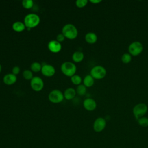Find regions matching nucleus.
Wrapping results in <instances>:
<instances>
[{"label":"nucleus","mask_w":148,"mask_h":148,"mask_svg":"<svg viewBox=\"0 0 148 148\" xmlns=\"http://www.w3.org/2000/svg\"><path fill=\"white\" fill-rule=\"evenodd\" d=\"M47 47L51 52L53 53H57L61 51L62 46L61 43L58 42L56 40H51L48 43Z\"/></svg>","instance_id":"obj_11"},{"label":"nucleus","mask_w":148,"mask_h":148,"mask_svg":"<svg viewBox=\"0 0 148 148\" xmlns=\"http://www.w3.org/2000/svg\"><path fill=\"white\" fill-rule=\"evenodd\" d=\"M42 67V65L38 62H34L31 64L30 66L31 71L34 72H39V71H41Z\"/></svg>","instance_id":"obj_19"},{"label":"nucleus","mask_w":148,"mask_h":148,"mask_svg":"<svg viewBox=\"0 0 148 148\" xmlns=\"http://www.w3.org/2000/svg\"><path fill=\"white\" fill-rule=\"evenodd\" d=\"M71 80L73 84L79 86L81 84L82 79V77L80 76L75 74L73 76H72V77H71Z\"/></svg>","instance_id":"obj_20"},{"label":"nucleus","mask_w":148,"mask_h":148,"mask_svg":"<svg viewBox=\"0 0 148 148\" xmlns=\"http://www.w3.org/2000/svg\"><path fill=\"white\" fill-rule=\"evenodd\" d=\"M86 91H87L86 87L84 84H82L77 86L76 90V93L79 95H84L86 94Z\"/></svg>","instance_id":"obj_22"},{"label":"nucleus","mask_w":148,"mask_h":148,"mask_svg":"<svg viewBox=\"0 0 148 148\" xmlns=\"http://www.w3.org/2000/svg\"><path fill=\"white\" fill-rule=\"evenodd\" d=\"M22 5L25 9H31L34 6V1L32 0H23Z\"/></svg>","instance_id":"obj_25"},{"label":"nucleus","mask_w":148,"mask_h":148,"mask_svg":"<svg viewBox=\"0 0 148 148\" xmlns=\"http://www.w3.org/2000/svg\"><path fill=\"white\" fill-rule=\"evenodd\" d=\"M39 16L35 13H29L27 14L24 19V23L28 28H35L40 23Z\"/></svg>","instance_id":"obj_1"},{"label":"nucleus","mask_w":148,"mask_h":148,"mask_svg":"<svg viewBox=\"0 0 148 148\" xmlns=\"http://www.w3.org/2000/svg\"><path fill=\"white\" fill-rule=\"evenodd\" d=\"M87 3H88L87 0H77L75 2V4H76V6L79 8L84 7L85 6L87 5Z\"/></svg>","instance_id":"obj_26"},{"label":"nucleus","mask_w":148,"mask_h":148,"mask_svg":"<svg viewBox=\"0 0 148 148\" xmlns=\"http://www.w3.org/2000/svg\"><path fill=\"white\" fill-rule=\"evenodd\" d=\"M3 81L6 85H12L16 82L17 76L13 73H8L3 76Z\"/></svg>","instance_id":"obj_13"},{"label":"nucleus","mask_w":148,"mask_h":148,"mask_svg":"<svg viewBox=\"0 0 148 148\" xmlns=\"http://www.w3.org/2000/svg\"><path fill=\"white\" fill-rule=\"evenodd\" d=\"M65 36H64V35L61 33V34H59L57 35V37H56V40L58 41V42L60 43H61L62 42L64 39H65Z\"/></svg>","instance_id":"obj_27"},{"label":"nucleus","mask_w":148,"mask_h":148,"mask_svg":"<svg viewBox=\"0 0 148 148\" xmlns=\"http://www.w3.org/2000/svg\"><path fill=\"white\" fill-rule=\"evenodd\" d=\"M143 46L142 43L139 41H134L130 43L128 50L129 53L133 56H137L139 55L143 51Z\"/></svg>","instance_id":"obj_6"},{"label":"nucleus","mask_w":148,"mask_h":148,"mask_svg":"<svg viewBox=\"0 0 148 148\" xmlns=\"http://www.w3.org/2000/svg\"><path fill=\"white\" fill-rule=\"evenodd\" d=\"M84 57V54L82 51H76L73 53L72 59L75 62H80L83 61Z\"/></svg>","instance_id":"obj_17"},{"label":"nucleus","mask_w":148,"mask_h":148,"mask_svg":"<svg viewBox=\"0 0 148 148\" xmlns=\"http://www.w3.org/2000/svg\"><path fill=\"white\" fill-rule=\"evenodd\" d=\"M106 125V120L103 117H98L93 124V129L97 132L102 131Z\"/></svg>","instance_id":"obj_9"},{"label":"nucleus","mask_w":148,"mask_h":148,"mask_svg":"<svg viewBox=\"0 0 148 148\" xmlns=\"http://www.w3.org/2000/svg\"><path fill=\"white\" fill-rule=\"evenodd\" d=\"M23 77L27 80H31L33 78V73L29 69H25L23 72Z\"/></svg>","instance_id":"obj_23"},{"label":"nucleus","mask_w":148,"mask_h":148,"mask_svg":"<svg viewBox=\"0 0 148 148\" xmlns=\"http://www.w3.org/2000/svg\"><path fill=\"white\" fill-rule=\"evenodd\" d=\"M62 34L67 39H74L77 36L78 31L74 25L66 24L62 28Z\"/></svg>","instance_id":"obj_2"},{"label":"nucleus","mask_w":148,"mask_h":148,"mask_svg":"<svg viewBox=\"0 0 148 148\" xmlns=\"http://www.w3.org/2000/svg\"><path fill=\"white\" fill-rule=\"evenodd\" d=\"M94 83V79L90 75H86L83 79V84L86 87H90L93 86Z\"/></svg>","instance_id":"obj_18"},{"label":"nucleus","mask_w":148,"mask_h":148,"mask_svg":"<svg viewBox=\"0 0 148 148\" xmlns=\"http://www.w3.org/2000/svg\"><path fill=\"white\" fill-rule=\"evenodd\" d=\"M25 25L21 21H16L12 24V28L16 32H22L25 29Z\"/></svg>","instance_id":"obj_16"},{"label":"nucleus","mask_w":148,"mask_h":148,"mask_svg":"<svg viewBox=\"0 0 148 148\" xmlns=\"http://www.w3.org/2000/svg\"><path fill=\"white\" fill-rule=\"evenodd\" d=\"M106 75V69L101 65H96L92 67L90 71V75L94 79H102Z\"/></svg>","instance_id":"obj_4"},{"label":"nucleus","mask_w":148,"mask_h":148,"mask_svg":"<svg viewBox=\"0 0 148 148\" xmlns=\"http://www.w3.org/2000/svg\"><path fill=\"white\" fill-rule=\"evenodd\" d=\"M49 100L54 103H58L61 102L64 98V94L59 90H53L50 92L48 95Z\"/></svg>","instance_id":"obj_7"},{"label":"nucleus","mask_w":148,"mask_h":148,"mask_svg":"<svg viewBox=\"0 0 148 148\" xmlns=\"http://www.w3.org/2000/svg\"><path fill=\"white\" fill-rule=\"evenodd\" d=\"M76 65L70 61H66L62 63L61 65V71L64 75L68 77H72L76 72Z\"/></svg>","instance_id":"obj_3"},{"label":"nucleus","mask_w":148,"mask_h":148,"mask_svg":"<svg viewBox=\"0 0 148 148\" xmlns=\"http://www.w3.org/2000/svg\"><path fill=\"white\" fill-rule=\"evenodd\" d=\"M41 72L43 75L46 77H51L56 73L54 67L50 64H45L42 65Z\"/></svg>","instance_id":"obj_10"},{"label":"nucleus","mask_w":148,"mask_h":148,"mask_svg":"<svg viewBox=\"0 0 148 148\" xmlns=\"http://www.w3.org/2000/svg\"><path fill=\"white\" fill-rule=\"evenodd\" d=\"M1 71H2V66H1V65L0 64V73H1Z\"/></svg>","instance_id":"obj_30"},{"label":"nucleus","mask_w":148,"mask_h":148,"mask_svg":"<svg viewBox=\"0 0 148 148\" xmlns=\"http://www.w3.org/2000/svg\"><path fill=\"white\" fill-rule=\"evenodd\" d=\"M102 1L101 0H90V2L91 3H92L94 4H97V3H99L101 2Z\"/></svg>","instance_id":"obj_29"},{"label":"nucleus","mask_w":148,"mask_h":148,"mask_svg":"<svg viewBox=\"0 0 148 148\" xmlns=\"http://www.w3.org/2000/svg\"><path fill=\"white\" fill-rule=\"evenodd\" d=\"M121 60L124 64H128L132 60L131 55L130 53H124L121 56Z\"/></svg>","instance_id":"obj_24"},{"label":"nucleus","mask_w":148,"mask_h":148,"mask_svg":"<svg viewBox=\"0 0 148 148\" xmlns=\"http://www.w3.org/2000/svg\"><path fill=\"white\" fill-rule=\"evenodd\" d=\"M20 72V68L18 66H14L12 68V73L14 74V75H17Z\"/></svg>","instance_id":"obj_28"},{"label":"nucleus","mask_w":148,"mask_h":148,"mask_svg":"<svg viewBox=\"0 0 148 148\" xmlns=\"http://www.w3.org/2000/svg\"><path fill=\"white\" fill-rule=\"evenodd\" d=\"M138 124L142 127H148V118L143 116L137 120Z\"/></svg>","instance_id":"obj_21"},{"label":"nucleus","mask_w":148,"mask_h":148,"mask_svg":"<svg viewBox=\"0 0 148 148\" xmlns=\"http://www.w3.org/2000/svg\"><path fill=\"white\" fill-rule=\"evenodd\" d=\"M147 20H148V16H147Z\"/></svg>","instance_id":"obj_31"},{"label":"nucleus","mask_w":148,"mask_h":148,"mask_svg":"<svg viewBox=\"0 0 148 148\" xmlns=\"http://www.w3.org/2000/svg\"><path fill=\"white\" fill-rule=\"evenodd\" d=\"M148 108L145 103H140L136 105L132 109V112L135 119H138L143 117L147 112Z\"/></svg>","instance_id":"obj_5"},{"label":"nucleus","mask_w":148,"mask_h":148,"mask_svg":"<svg viewBox=\"0 0 148 148\" xmlns=\"http://www.w3.org/2000/svg\"><path fill=\"white\" fill-rule=\"evenodd\" d=\"M83 106L85 109L88 111H92L97 107L95 101L91 98H87L83 101Z\"/></svg>","instance_id":"obj_12"},{"label":"nucleus","mask_w":148,"mask_h":148,"mask_svg":"<svg viewBox=\"0 0 148 148\" xmlns=\"http://www.w3.org/2000/svg\"><path fill=\"white\" fill-rule=\"evenodd\" d=\"M63 94L64 98L67 100H71L75 98L76 94V91L74 88L69 87L66 88Z\"/></svg>","instance_id":"obj_14"},{"label":"nucleus","mask_w":148,"mask_h":148,"mask_svg":"<svg viewBox=\"0 0 148 148\" xmlns=\"http://www.w3.org/2000/svg\"><path fill=\"white\" fill-rule=\"evenodd\" d=\"M30 85L33 90L35 91H40L44 87V82L42 79L40 77L34 76L31 80Z\"/></svg>","instance_id":"obj_8"},{"label":"nucleus","mask_w":148,"mask_h":148,"mask_svg":"<svg viewBox=\"0 0 148 148\" xmlns=\"http://www.w3.org/2000/svg\"><path fill=\"white\" fill-rule=\"evenodd\" d=\"M98 39L97 35L92 32H89L87 33L85 35V40L86 41L90 44L95 43Z\"/></svg>","instance_id":"obj_15"}]
</instances>
